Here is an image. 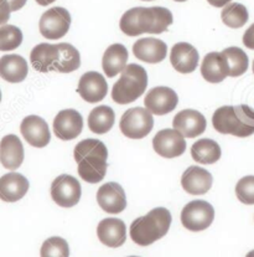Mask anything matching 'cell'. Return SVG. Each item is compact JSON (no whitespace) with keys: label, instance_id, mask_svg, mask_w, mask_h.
<instances>
[{"label":"cell","instance_id":"cell-1","mask_svg":"<svg viewBox=\"0 0 254 257\" xmlns=\"http://www.w3.org/2000/svg\"><path fill=\"white\" fill-rule=\"evenodd\" d=\"M77 162L78 175L90 184H97L106 177L108 168V149L103 142L98 140L81 141L73 151Z\"/></svg>","mask_w":254,"mask_h":257},{"label":"cell","instance_id":"cell-2","mask_svg":"<svg viewBox=\"0 0 254 257\" xmlns=\"http://www.w3.org/2000/svg\"><path fill=\"white\" fill-rule=\"evenodd\" d=\"M218 133L245 138L254 133V109L247 104L219 107L212 117Z\"/></svg>","mask_w":254,"mask_h":257},{"label":"cell","instance_id":"cell-3","mask_svg":"<svg viewBox=\"0 0 254 257\" xmlns=\"http://www.w3.org/2000/svg\"><path fill=\"white\" fill-rule=\"evenodd\" d=\"M172 217L165 208H155L130 225V237L139 246H149L169 232Z\"/></svg>","mask_w":254,"mask_h":257},{"label":"cell","instance_id":"cell-4","mask_svg":"<svg viewBox=\"0 0 254 257\" xmlns=\"http://www.w3.org/2000/svg\"><path fill=\"white\" fill-rule=\"evenodd\" d=\"M148 87V73L140 65L129 64L120 73V78L114 83L112 98L119 104H128L137 101Z\"/></svg>","mask_w":254,"mask_h":257},{"label":"cell","instance_id":"cell-5","mask_svg":"<svg viewBox=\"0 0 254 257\" xmlns=\"http://www.w3.org/2000/svg\"><path fill=\"white\" fill-rule=\"evenodd\" d=\"M153 127V113L141 107H134L125 111L119 123L120 132L130 140H141L146 137Z\"/></svg>","mask_w":254,"mask_h":257},{"label":"cell","instance_id":"cell-6","mask_svg":"<svg viewBox=\"0 0 254 257\" xmlns=\"http://www.w3.org/2000/svg\"><path fill=\"white\" fill-rule=\"evenodd\" d=\"M155 25L154 7H138L129 9L123 14L119 22V28L125 35L138 36L141 34H153Z\"/></svg>","mask_w":254,"mask_h":257},{"label":"cell","instance_id":"cell-7","mask_svg":"<svg viewBox=\"0 0 254 257\" xmlns=\"http://www.w3.org/2000/svg\"><path fill=\"white\" fill-rule=\"evenodd\" d=\"M214 219V209L205 200H193L187 203L181 211V222L190 231H203L211 226Z\"/></svg>","mask_w":254,"mask_h":257},{"label":"cell","instance_id":"cell-8","mask_svg":"<svg viewBox=\"0 0 254 257\" xmlns=\"http://www.w3.org/2000/svg\"><path fill=\"white\" fill-rule=\"evenodd\" d=\"M70 26L71 15L69 10L61 7H55L47 10L39 23L41 35L49 40H59L64 38L69 33Z\"/></svg>","mask_w":254,"mask_h":257},{"label":"cell","instance_id":"cell-9","mask_svg":"<svg viewBox=\"0 0 254 257\" xmlns=\"http://www.w3.org/2000/svg\"><path fill=\"white\" fill-rule=\"evenodd\" d=\"M82 189L75 177L69 174L59 175L51 184V198L62 208H72L81 200Z\"/></svg>","mask_w":254,"mask_h":257},{"label":"cell","instance_id":"cell-10","mask_svg":"<svg viewBox=\"0 0 254 257\" xmlns=\"http://www.w3.org/2000/svg\"><path fill=\"white\" fill-rule=\"evenodd\" d=\"M177 103H179L177 93L165 86L151 88L146 93L145 99H144L145 108L156 116H164V114L170 113L176 108Z\"/></svg>","mask_w":254,"mask_h":257},{"label":"cell","instance_id":"cell-11","mask_svg":"<svg viewBox=\"0 0 254 257\" xmlns=\"http://www.w3.org/2000/svg\"><path fill=\"white\" fill-rule=\"evenodd\" d=\"M154 151L164 158H176L186 151L185 137L176 130H162L153 140Z\"/></svg>","mask_w":254,"mask_h":257},{"label":"cell","instance_id":"cell-12","mask_svg":"<svg viewBox=\"0 0 254 257\" xmlns=\"http://www.w3.org/2000/svg\"><path fill=\"white\" fill-rule=\"evenodd\" d=\"M77 92L88 103H98L108 93V83L101 73L90 71L83 73L78 81Z\"/></svg>","mask_w":254,"mask_h":257},{"label":"cell","instance_id":"cell-13","mask_svg":"<svg viewBox=\"0 0 254 257\" xmlns=\"http://www.w3.org/2000/svg\"><path fill=\"white\" fill-rule=\"evenodd\" d=\"M20 132L25 141L36 148H44L51 141L49 124L44 118L35 114L24 118L20 124Z\"/></svg>","mask_w":254,"mask_h":257},{"label":"cell","instance_id":"cell-14","mask_svg":"<svg viewBox=\"0 0 254 257\" xmlns=\"http://www.w3.org/2000/svg\"><path fill=\"white\" fill-rule=\"evenodd\" d=\"M83 118L76 109H64L54 119V133L59 140L72 141L81 135Z\"/></svg>","mask_w":254,"mask_h":257},{"label":"cell","instance_id":"cell-15","mask_svg":"<svg viewBox=\"0 0 254 257\" xmlns=\"http://www.w3.org/2000/svg\"><path fill=\"white\" fill-rule=\"evenodd\" d=\"M97 203L102 210L108 214H119L124 211L127 208V196L124 189L118 183H106L97 191Z\"/></svg>","mask_w":254,"mask_h":257},{"label":"cell","instance_id":"cell-16","mask_svg":"<svg viewBox=\"0 0 254 257\" xmlns=\"http://www.w3.org/2000/svg\"><path fill=\"white\" fill-rule=\"evenodd\" d=\"M206 118L195 109H184L179 112L172 120L174 130L181 133L185 138H195L202 135L206 130Z\"/></svg>","mask_w":254,"mask_h":257},{"label":"cell","instance_id":"cell-17","mask_svg":"<svg viewBox=\"0 0 254 257\" xmlns=\"http://www.w3.org/2000/svg\"><path fill=\"white\" fill-rule=\"evenodd\" d=\"M213 178L211 173L197 165H191L181 177V185L191 195H203L212 188Z\"/></svg>","mask_w":254,"mask_h":257},{"label":"cell","instance_id":"cell-18","mask_svg":"<svg viewBox=\"0 0 254 257\" xmlns=\"http://www.w3.org/2000/svg\"><path fill=\"white\" fill-rule=\"evenodd\" d=\"M97 236L99 241L108 247H120L127 240V226L120 219H104L97 226Z\"/></svg>","mask_w":254,"mask_h":257},{"label":"cell","instance_id":"cell-19","mask_svg":"<svg viewBox=\"0 0 254 257\" xmlns=\"http://www.w3.org/2000/svg\"><path fill=\"white\" fill-rule=\"evenodd\" d=\"M198 60H200L198 51L191 44L179 43L172 46L170 62L177 72L192 73L197 69Z\"/></svg>","mask_w":254,"mask_h":257},{"label":"cell","instance_id":"cell-20","mask_svg":"<svg viewBox=\"0 0 254 257\" xmlns=\"http://www.w3.org/2000/svg\"><path fill=\"white\" fill-rule=\"evenodd\" d=\"M133 54L138 60L148 64H159L167 55V45L155 38L140 39L133 45Z\"/></svg>","mask_w":254,"mask_h":257},{"label":"cell","instance_id":"cell-21","mask_svg":"<svg viewBox=\"0 0 254 257\" xmlns=\"http://www.w3.org/2000/svg\"><path fill=\"white\" fill-rule=\"evenodd\" d=\"M30 184L19 173H8L0 178V199L5 203H15L26 195Z\"/></svg>","mask_w":254,"mask_h":257},{"label":"cell","instance_id":"cell-22","mask_svg":"<svg viewBox=\"0 0 254 257\" xmlns=\"http://www.w3.org/2000/svg\"><path fill=\"white\" fill-rule=\"evenodd\" d=\"M201 75L209 83H219L229 76V66L222 52H209L201 64Z\"/></svg>","mask_w":254,"mask_h":257},{"label":"cell","instance_id":"cell-23","mask_svg":"<svg viewBox=\"0 0 254 257\" xmlns=\"http://www.w3.org/2000/svg\"><path fill=\"white\" fill-rule=\"evenodd\" d=\"M24 162V147L15 135H8L0 142V163L5 169L17 170Z\"/></svg>","mask_w":254,"mask_h":257},{"label":"cell","instance_id":"cell-24","mask_svg":"<svg viewBox=\"0 0 254 257\" xmlns=\"http://www.w3.org/2000/svg\"><path fill=\"white\" fill-rule=\"evenodd\" d=\"M59 61V45L52 44H39L31 50L30 62L33 67L39 72L47 73L56 71V64Z\"/></svg>","mask_w":254,"mask_h":257},{"label":"cell","instance_id":"cell-25","mask_svg":"<svg viewBox=\"0 0 254 257\" xmlns=\"http://www.w3.org/2000/svg\"><path fill=\"white\" fill-rule=\"evenodd\" d=\"M29 73L26 60L20 55H4L0 57V77L10 83L23 82Z\"/></svg>","mask_w":254,"mask_h":257},{"label":"cell","instance_id":"cell-26","mask_svg":"<svg viewBox=\"0 0 254 257\" xmlns=\"http://www.w3.org/2000/svg\"><path fill=\"white\" fill-rule=\"evenodd\" d=\"M128 57L129 54L127 47L122 44H113L109 46L102 59V67L104 73L111 78L117 76L118 73H122V71L127 66Z\"/></svg>","mask_w":254,"mask_h":257},{"label":"cell","instance_id":"cell-27","mask_svg":"<svg viewBox=\"0 0 254 257\" xmlns=\"http://www.w3.org/2000/svg\"><path fill=\"white\" fill-rule=\"evenodd\" d=\"M221 147L217 142L207 140L197 141L191 147V156L193 161L201 164H214L221 158Z\"/></svg>","mask_w":254,"mask_h":257},{"label":"cell","instance_id":"cell-28","mask_svg":"<svg viewBox=\"0 0 254 257\" xmlns=\"http://www.w3.org/2000/svg\"><path fill=\"white\" fill-rule=\"evenodd\" d=\"M116 120L114 111L108 106H98L88 116V128L96 135H104L112 130Z\"/></svg>","mask_w":254,"mask_h":257},{"label":"cell","instance_id":"cell-29","mask_svg":"<svg viewBox=\"0 0 254 257\" xmlns=\"http://www.w3.org/2000/svg\"><path fill=\"white\" fill-rule=\"evenodd\" d=\"M81 55L78 50L71 44H59V61L56 64V71L62 73H70L80 69Z\"/></svg>","mask_w":254,"mask_h":257},{"label":"cell","instance_id":"cell-30","mask_svg":"<svg viewBox=\"0 0 254 257\" xmlns=\"http://www.w3.org/2000/svg\"><path fill=\"white\" fill-rule=\"evenodd\" d=\"M221 19L224 25L232 29H239L247 24L249 19L247 8L239 3H229L223 8L221 13Z\"/></svg>","mask_w":254,"mask_h":257},{"label":"cell","instance_id":"cell-31","mask_svg":"<svg viewBox=\"0 0 254 257\" xmlns=\"http://www.w3.org/2000/svg\"><path fill=\"white\" fill-rule=\"evenodd\" d=\"M222 54L226 56L229 66V76L231 77H239L243 73L247 72L249 59L247 54L242 49L235 46L227 47L222 51Z\"/></svg>","mask_w":254,"mask_h":257},{"label":"cell","instance_id":"cell-32","mask_svg":"<svg viewBox=\"0 0 254 257\" xmlns=\"http://www.w3.org/2000/svg\"><path fill=\"white\" fill-rule=\"evenodd\" d=\"M23 43V33L18 26H0V51H13Z\"/></svg>","mask_w":254,"mask_h":257},{"label":"cell","instance_id":"cell-33","mask_svg":"<svg viewBox=\"0 0 254 257\" xmlns=\"http://www.w3.org/2000/svg\"><path fill=\"white\" fill-rule=\"evenodd\" d=\"M41 257H70V246L65 238L54 236L47 238L40 250Z\"/></svg>","mask_w":254,"mask_h":257},{"label":"cell","instance_id":"cell-34","mask_svg":"<svg viewBox=\"0 0 254 257\" xmlns=\"http://www.w3.org/2000/svg\"><path fill=\"white\" fill-rule=\"evenodd\" d=\"M235 195L240 203L254 205V175H247L238 180L235 185Z\"/></svg>","mask_w":254,"mask_h":257},{"label":"cell","instance_id":"cell-35","mask_svg":"<svg viewBox=\"0 0 254 257\" xmlns=\"http://www.w3.org/2000/svg\"><path fill=\"white\" fill-rule=\"evenodd\" d=\"M154 12H155V25H154L153 34H162L171 25L174 18L171 12L166 8L154 7Z\"/></svg>","mask_w":254,"mask_h":257},{"label":"cell","instance_id":"cell-36","mask_svg":"<svg viewBox=\"0 0 254 257\" xmlns=\"http://www.w3.org/2000/svg\"><path fill=\"white\" fill-rule=\"evenodd\" d=\"M12 8L8 0H0V25H5L10 19Z\"/></svg>","mask_w":254,"mask_h":257},{"label":"cell","instance_id":"cell-37","mask_svg":"<svg viewBox=\"0 0 254 257\" xmlns=\"http://www.w3.org/2000/svg\"><path fill=\"white\" fill-rule=\"evenodd\" d=\"M243 44L248 49L254 50V24L247 29V31L243 35Z\"/></svg>","mask_w":254,"mask_h":257},{"label":"cell","instance_id":"cell-38","mask_svg":"<svg viewBox=\"0 0 254 257\" xmlns=\"http://www.w3.org/2000/svg\"><path fill=\"white\" fill-rule=\"evenodd\" d=\"M8 2H9L10 8H12V12H18V10L24 8L28 0H8Z\"/></svg>","mask_w":254,"mask_h":257},{"label":"cell","instance_id":"cell-39","mask_svg":"<svg viewBox=\"0 0 254 257\" xmlns=\"http://www.w3.org/2000/svg\"><path fill=\"white\" fill-rule=\"evenodd\" d=\"M208 4L212 5L214 8H224L226 5H228L232 0H207Z\"/></svg>","mask_w":254,"mask_h":257},{"label":"cell","instance_id":"cell-40","mask_svg":"<svg viewBox=\"0 0 254 257\" xmlns=\"http://www.w3.org/2000/svg\"><path fill=\"white\" fill-rule=\"evenodd\" d=\"M56 0H36V3H38L39 5H41V7H47V5L52 4V3H55Z\"/></svg>","mask_w":254,"mask_h":257},{"label":"cell","instance_id":"cell-41","mask_svg":"<svg viewBox=\"0 0 254 257\" xmlns=\"http://www.w3.org/2000/svg\"><path fill=\"white\" fill-rule=\"evenodd\" d=\"M245 257H254V250L250 251V252H248L247 256H245Z\"/></svg>","mask_w":254,"mask_h":257},{"label":"cell","instance_id":"cell-42","mask_svg":"<svg viewBox=\"0 0 254 257\" xmlns=\"http://www.w3.org/2000/svg\"><path fill=\"white\" fill-rule=\"evenodd\" d=\"M174 2H179V3H184L186 0H174Z\"/></svg>","mask_w":254,"mask_h":257},{"label":"cell","instance_id":"cell-43","mask_svg":"<svg viewBox=\"0 0 254 257\" xmlns=\"http://www.w3.org/2000/svg\"><path fill=\"white\" fill-rule=\"evenodd\" d=\"M0 102H2V91H0Z\"/></svg>","mask_w":254,"mask_h":257},{"label":"cell","instance_id":"cell-44","mask_svg":"<svg viewBox=\"0 0 254 257\" xmlns=\"http://www.w3.org/2000/svg\"><path fill=\"white\" fill-rule=\"evenodd\" d=\"M143 2H153V0H143Z\"/></svg>","mask_w":254,"mask_h":257},{"label":"cell","instance_id":"cell-45","mask_svg":"<svg viewBox=\"0 0 254 257\" xmlns=\"http://www.w3.org/2000/svg\"><path fill=\"white\" fill-rule=\"evenodd\" d=\"M253 73H254V61H253Z\"/></svg>","mask_w":254,"mask_h":257},{"label":"cell","instance_id":"cell-46","mask_svg":"<svg viewBox=\"0 0 254 257\" xmlns=\"http://www.w3.org/2000/svg\"><path fill=\"white\" fill-rule=\"evenodd\" d=\"M130 257H138V256H130Z\"/></svg>","mask_w":254,"mask_h":257}]
</instances>
